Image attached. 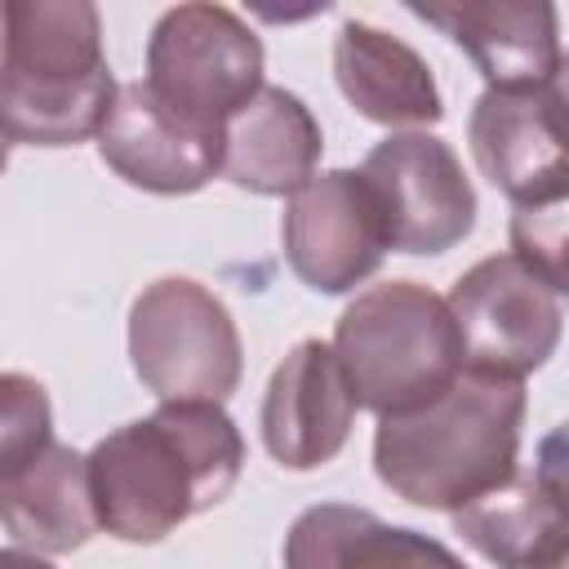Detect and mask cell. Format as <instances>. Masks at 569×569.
Wrapping results in <instances>:
<instances>
[{"mask_svg":"<svg viewBox=\"0 0 569 569\" xmlns=\"http://www.w3.org/2000/svg\"><path fill=\"white\" fill-rule=\"evenodd\" d=\"M84 462L98 529L120 542H160L236 489L244 436L222 405L169 400L107 431Z\"/></svg>","mask_w":569,"mask_h":569,"instance_id":"obj_1","label":"cell"},{"mask_svg":"<svg viewBox=\"0 0 569 569\" xmlns=\"http://www.w3.org/2000/svg\"><path fill=\"white\" fill-rule=\"evenodd\" d=\"M525 382L462 369L436 400L378 418L373 471L422 511H458L498 489L520 458Z\"/></svg>","mask_w":569,"mask_h":569,"instance_id":"obj_2","label":"cell"},{"mask_svg":"<svg viewBox=\"0 0 569 569\" xmlns=\"http://www.w3.org/2000/svg\"><path fill=\"white\" fill-rule=\"evenodd\" d=\"M116 89L102 18L89 0H9V53L0 67V129L9 142H89Z\"/></svg>","mask_w":569,"mask_h":569,"instance_id":"obj_3","label":"cell"},{"mask_svg":"<svg viewBox=\"0 0 569 569\" xmlns=\"http://www.w3.org/2000/svg\"><path fill=\"white\" fill-rule=\"evenodd\" d=\"M329 347L351 382L356 409H373L378 418L436 400L467 369L445 298L418 280L360 289L338 316Z\"/></svg>","mask_w":569,"mask_h":569,"instance_id":"obj_4","label":"cell"},{"mask_svg":"<svg viewBox=\"0 0 569 569\" xmlns=\"http://www.w3.org/2000/svg\"><path fill=\"white\" fill-rule=\"evenodd\" d=\"M129 360L160 400L222 405L244 373L240 329L227 302L191 276L151 280L129 307Z\"/></svg>","mask_w":569,"mask_h":569,"instance_id":"obj_5","label":"cell"},{"mask_svg":"<svg viewBox=\"0 0 569 569\" xmlns=\"http://www.w3.org/2000/svg\"><path fill=\"white\" fill-rule=\"evenodd\" d=\"M262 40L227 4H173L147 40L142 84L182 120L218 129L262 89Z\"/></svg>","mask_w":569,"mask_h":569,"instance_id":"obj_6","label":"cell"},{"mask_svg":"<svg viewBox=\"0 0 569 569\" xmlns=\"http://www.w3.org/2000/svg\"><path fill=\"white\" fill-rule=\"evenodd\" d=\"M467 369L520 378L542 369L565 329L560 293L511 253H489L467 267L445 298Z\"/></svg>","mask_w":569,"mask_h":569,"instance_id":"obj_7","label":"cell"},{"mask_svg":"<svg viewBox=\"0 0 569 569\" xmlns=\"http://www.w3.org/2000/svg\"><path fill=\"white\" fill-rule=\"evenodd\" d=\"M369 182L387 249L400 253H445L462 244L476 227V187L436 133H387L360 164Z\"/></svg>","mask_w":569,"mask_h":569,"instance_id":"obj_8","label":"cell"},{"mask_svg":"<svg viewBox=\"0 0 569 569\" xmlns=\"http://www.w3.org/2000/svg\"><path fill=\"white\" fill-rule=\"evenodd\" d=\"M280 240L293 276L316 293H351L387 258L382 213L360 169H316L289 196Z\"/></svg>","mask_w":569,"mask_h":569,"instance_id":"obj_9","label":"cell"},{"mask_svg":"<svg viewBox=\"0 0 569 569\" xmlns=\"http://www.w3.org/2000/svg\"><path fill=\"white\" fill-rule=\"evenodd\" d=\"M476 169L516 204L547 209L569 196L565 89H485L467 116Z\"/></svg>","mask_w":569,"mask_h":569,"instance_id":"obj_10","label":"cell"},{"mask_svg":"<svg viewBox=\"0 0 569 569\" xmlns=\"http://www.w3.org/2000/svg\"><path fill=\"white\" fill-rule=\"evenodd\" d=\"M453 533L498 569H565L569 560V498H565V436H542L538 462L516 467L498 489L453 511Z\"/></svg>","mask_w":569,"mask_h":569,"instance_id":"obj_11","label":"cell"},{"mask_svg":"<svg viewBox=\"0 0 569 569\" xmlns=\"http://www.w3.org/2000/svg\"><path fill=\"white\" fill-rule=\"evenodd\" d=\"M98 156L116 178L151 196H191L222 164V133L169 111L142 80L116 89L98 129Z\"/></svg>","mask_w":569,"mask_h":569,"instance_id":"obj_12","label":"cell"},{"mask_svg":"<svg viewBox=\"0 0 569 569\" xmlns=\"http://www.w3.org/2000/svg\"><path fill=\"white\" fill-rule=\"evenodd\" d=\"M356 396L329 342L302 338L271 369L262 396V445L289 471H316L333 462L351 436Z\"/></svg>","mask_w":569,"mask_h":569,"instance_id":"obj_13","label":"cell"},{"mask_svg":"<svg viewBox=\"0 0 569 569\" xmlns=\"http://www.w3.org/2000/svg\"><path fill=\"white\" fill-rule=\"evenodd\" d=\"M413 18L445 31L485 76L489 89H547L560 84L565 53H560V18L556 4H471V0H440V4H409Z\"/></svg>","mask_w":569,"mask_h":569,"instance_id":"obj_14","label":"cell"},{"mask_svg":"<svg viewBox=\"0 0 569 569\" xmlns=\"http://www.w3.org/2000/svg\"><path fill=\"white\" fill-rule=\"evenodd\" d=\"M320 151L325 133L311 107L280 84H262L222 124L218 173L253 196H293L316 173Z\"/></svg>","mask_w":569,"mask_h":569,"instance_id":"obj_15","label":"cell"},{"mask_svg":"<svg viewBox=\"0 0 569 569\" xmlns=\"http://www.w3.org/2000/svg\"><path fill=\"white\" fill-rule=\"evenodd\" d=\"M333 80L342 98L382 129L418 133L445 116L427 58L400 36L369 22H342L333 40Z\"/></svg>","mask_w":569,"mask_h":569,"instance_id":"obj_16","label":"cell"},{"mask_svg":"<svg viewBox=\"0 0 569 569\" xmlns=\"http://www.w3.org/2000/svg\"><path fill=\"white\" fill-rule=\"evenodd\" d=\"M0 525L36 556L80 551L98 533L84 453L49 440L31 462L0 476Z\"/></svg>","mask_w":569,"mask_h":569,"instance_id":"obj_17","label":"cell"},{"mask_svg":"<svg viewBox=\"0 0 569 569\" xmlns=\"http://www.w3.org/2000/svg\"><path fill=\"white\" fill-rule=\"evenodd\" d=\"M284 569H467L440 538L351 502H316L284 533Z\"/></svg>","mask_w":569,"mask_h":569,"instance_id":"obj_18","label":"cell"},{"mask_svg":"<svg viewBox=\"0 0 569 569\" xmlns=\"http://www.w3.org/2000/svg\"><path fill=\"white\" fill-rule=\"evenodd\" d=\"M53 440L49 391L27 373H0V476L31 462Z\"/></svg>","mask_w":569,"mask_h":569,"instance_id":"obj_19","label":"cell"},{"mask_svg":"<svg viewBox=\"0 0 569 569\" xmlns=\"http://www.w3.org/2000/svg\"><path fill=\"white\" fill-rule=\"evenodd\" d=\"M511 258H520L533 276H542L556 293L569 289L565 271V204L516 209L511 213Z\"/></svg>","mask_w":569,"mask_h":569,"instance_id":"obj_20","label":"cell"},{"mask_svg":"<svg viewBox=\"0 0 569 569\" xmlns=\"http://www.w3.org/2000/svg\"><path fill=\"white\" fill-rule=\"evenodd\" d=\"M0 569H53L49 556H36L27 547H0Z\"/></svg>","mask_w":569,"mask_h":569,"instance_id":"obj_21","label":"cell"},{"mask_svg":"<svg viewBox=\"0 0 569 569\" xmlns=\"http://www.w3.org/2000/svg\"><path fill=\"white\" fill-rule=\"evenodd\" d=\"M4 53H9V0H0V67H4Z\"/></svg>","mask_w":569,"mask_h":569,"instance_id":"obj_22","label":"cell"},{"mask_svg":"<svg viewBox=\"0 0 569 569\" xmlns=\"http://www.w3.org/2000/svg\"><path fill=\"white\" fill-rule=\"evenodd\" d=\"M9 147H13V142H9V133H4V129H0V173H4V169H9Z\"/></svg>","mask_w":569,"mask_h":569,"instance_id":"obj_23","label":"cell"}]
</instances>
